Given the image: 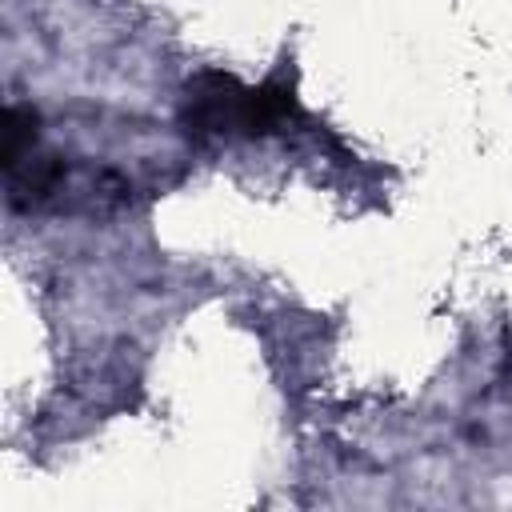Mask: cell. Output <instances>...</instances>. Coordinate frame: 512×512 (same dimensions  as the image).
Wrapping results in <instances>:
<instances>
[{"instance_id":"1","label":"cell","mask_w":512,"mask_h":512,"mask_svg":"<svg viewBox=\"0 0 512 512\" xmlns=\"http://www.w3.org/2000/svg\"><path fill=\"white\" fill-rule=\"evenodd\" d=\"M292 116V96L276 88H248L232 76L204 72L188 80L184 96V124L196 136L236 140V136H264L276 132Z\"/></svg>"}]
</instances>
